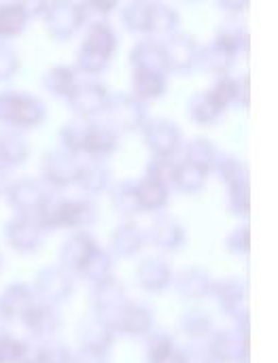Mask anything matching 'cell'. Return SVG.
Listing matches in <instances>:
<instances>
[{
    "instance_id": "obj_12",
    "label": "cell",
    "mask_w": 278,
    "mask_h": 363,
    "mask_svg": "<svg viewBox=\"0 0 278 363\" xmlns=\"http://www.w3.org/2000/svg\"><path fill=\"white\" fill-rule=\"evenodd\" d=\"M117 334H126L132 338H147L155 328L153 311L138 302H126V306L113 319Z\"/></svg>"
},
{
    "instance_id": "obj_41",
    "label": "cell",
    "mask_w": 278,
    "mask_h": 363,
    "mask_svg": "<svg viewBox=\"0 0 278 363\" xmlns=\"http://www.w3.org/2000/svg\"><path fill=\"white\" fill-rule=\"evenodd\" d=\"M215 38H217L219 43H223L236 57L249 49V32H247V28H245L236 17L223 21V23L217 28V36H215Z\"/></svg>"
},
{
    "instance_id": "obj_49",
    "label": "cell",
    "mask_w": 278,
    "mask_h": 363,
    "mask_svg": "<svg viewBox=\"0 0 278 363\" xmlns=\"http://www.w3.org/2000/svg\"><path fill=\"white\" fill-rule=\"evenodd\" d=\"M117 4H98V2H83L79 4V17H81V26H94L100 21H106V15L111 11H115Z\"/></svg>"
},
{
    "instance_id": "obj_59",
    "label": "cell",
    "mask_w": 278,
    "mask_h": 363,
    "mask_svg": "<svg viewBox=\"0 0 278 363\" xmlns=\"http://www.w3.org/2000/svg\"><path fill=\"white\" fill-rule=\"evenodd\" d=\"M11 174H9V168L0 166V196H6L9 187H11Z\"/></svg>"
},
{
    "instance_id": "obj_34",
    "label": "cell",
    "mask_w": 278,
    "mask_h": 363,
    "mask_svg": "<svg viewBox=\"0 0 278 363\" xmlns=\"http://www.w3.org/2000/svg\"><path fill=\"white\" fill-rule=\"evenodd\" d=\"M113 257L109 255L106 249H102L100 245L91 251V255L85 259V264L81 266V270L77 272L81 279H85L91 285H100L109 279H113Z\"/></svg>"
},
{
    "instance_id": "obj_16",
    "label": "cell",
    "mask_w": 278,
    "mask_h": 363,
    "mask_svg": "<svg viewBox=\"0 0 278 363\" xmlns=\"http://www.w3.org/2000/svg\"><path fill=\"white\" fill-rule=\"evenodd\" d=\"M23 325L26 330L34 336V338H40V340H49L55 336V332L60 330L62 325V317H60V311L53 306V304H47V302H40L36 300L32 304V308L23 315Z\"/></svg>"
},
{
    "instance_id": "obj_20",
    "label": "cell",
    "mask_w": 278,
    "mask_h": 363,
    "mask_svg": "<svg viewBox=\"0 0 278 363\" xmlns=\"http://www.w3.org/2000/svg\"><path fill=\"white\" fill-rule=\"evenodd\" d=\"M74 185H79L81 191L87 198L98 196V194L111 189V170L100 160H87V157H83L79 162V172H77Z\"/></svg>"
},
{
    "instance_id": "obj_23",
    "label": "cell",
    "mask_w": 278,
    "mask_h": 363,
    "mask_svg": "<svg viewBox=\"0 0 278 363\" xmlns=\"http://www.w3.org/2000/svg\"><path fill=\"white\" fill-rule=\"evenodd\" d=\"M130 64L134 66V70H149V72L168 74L162 43L155 40V38H143V40H138L130 49Z\"/></svg>"
},
{
    "instance_id": "obj_52",
    "label": "cell",
    "mask_w": 278,
    "mask_h": 363,
    "mask_svg": "<svg viewBox=\"0 0 278 363\" xmlns=\"http://www.w3.org/2000/svg\"><path fill=\"white\" fill-rule=\"evenodd\" d=\"M40 363H72V349L62 342L47 340L43 342Z\"/></svg>"
},
{
    "instance_id": "obj_2",
    "label": "cell",
    "mask_w": 278,
    "mask_h": 363,
    "mask_svg": "<svg viewBox=\"0 0 278 363\" xmlns=\"http://www.w3.org/2000/svg\"><path fill=\"white\" fill-rule=\"evenodd\" d=\"M102 113L106 115L104 123L111 125L115 132H132L147 123V104L130 91L109 94Z\"/></svg>"
},
{
    "instance_id": "obj_4",
    "label": "cell",
    "mask_w": 278,
    "mask_h": 363,
    "mask_svg": "<svg viewBox=\"0 0 278 363\" xmlns=\"http://www.w3.org/2000/svg\"><path fill=\"white\" fill-rule=\"evenodd\" d=\"M164 49V60L168 72L177 74H187L194 68H198V53H200V43L196 40L194 34L189 32H172L162 40Z\"/></svg>"
},
{
    "instance_id": "obj_40",
    "label": "cell",
    "mask_w": 278,
    "mask_h": 363,
    "mask_svg": "<svg viewBox=\"0 0 278 363\" xmlns=\"http://www.w3.org/2000/svg\"><path fill=\"white\" fill-rule=\"evenodd\" d=\"M211 296L228 311L234 304L247 302V281L243 277H226L219 281H213Z\"/></svg>"
},
{
    "instance_id": "obj_43",
    "label": "cell",
    "mask_w": 278,
    "mask_h": 363,
    "mask_svg": "<svg viewBox=\"0 0 278 363\" xmlns=\"http://www.w3.org/2000/svg\"><path fill=\"white\" fill-rule=\"evenodd\" d=\"M179 26V13L174 6L164 2H151L149 9V30L147 34H172Z\"/></svg>"
},
{
    "instance_id": "obj_48",
    "label": "cell",
    "mask_w": 278,
    "mask_h": 363,
    "mask_svg": "<svg viewBox=\"0 0 278 363\" xmlns=\"http://www.w3.org/2000/svg\"><path fill=\"white\" fill-rule=\"evenodd\" d=\"M228 206L236 217H247L251 211V189L249 183H238L228 187Z\"/></svg>"
},
{
    "instance_id": "obj_14",
    "label": "cell",
    "mask_w": 278,
    "mask_h": 363,
    "mask_svg": "<svg viewBox=\"0 0 278 363\" xmlns=\"http://www.w3.org/2000/svg\"><path fill=\"white\" fill-rule=\"evenodd\" d=\"M89 302H91V308H94L96 315H100V317H104V319H109L113 323L117 313L128 302L123 283L113 277V279H109V281H104L100 285H94Z\"/></svg>"
},
{
    "instance_id": "obj_5",
    "label": "cell",
    "mask_w": 278,
    "mask_h": 363,
    "mask_svg": "<svg viewBox=\"0 0 278 363\" xmlns=\"http://www.w3.org/2000/svg\"><path fill=\"white\" fill-rule=\"evenodd\" d=\"M79 162H81V157L68 153L62 147L51 149L40 160V181L49 189H62V187L74 185L77 172H79Z\"/></svg>"
},
{
    "instance_id": "obj_7",
    "label": "cell",
    "mask_w": 278,
    "mask_h": 363,
    "mask_svg": "<svg viewBox=\"0 0 278 363\" xmlns=\"http://www.w3.org/2000/svg\"><path fill=\"white\" fill-rule=\"evenodd\" d=\"M66 100H68L70 111L79 119L91 121V117H96L104 111L106 100H109V89L100 81L83 79V81H77V85L72 87V91L68 94Z\"/></svg>"
},
{
    "instance_id": "obj_53",
    "label": "cell",
    "mask_w": 278,
    "mask_h": 363,
    "mask_svg": "<svg viewBox=\"0 0 278 363\" xmlns=\"http://www.w3.org/2000/svg\"><path fill=\"white\" fill-rule=\"evenodd\" d=\"M19 70V57L9 43L0 40V81H9Z\"/></svg>"
},
{
    "instance_id": "obj_54",
    "label": "cell",
    "mask_w": 278,
    "mask_h": 363,
    "mask_svg": "<svg viewBox=\"0 0 278 363\" xmlns=\"http://www.w3.org/2000/svg\"><path fill=\"white\" fill-rule=\"evenodd\" d=\"M21 349H23V340L11 334H0V363H17Z\"/></svg>"
},
{
    "instance_id": "obj_17",
    "label": "cell",
    "mask_w": 278,
    "mask_h": 363,
    "mask_svg": "<svg viewBox=\"0 0 278 363\" xmlns=\"http://www.w3.org/2000/svg\"><path fill=\"white\" fill-rule=\"evenodd\" d=\"M187 232L172 215H157L149 225V240L162 251H177L185 245Z\"/></svg>"
},
{
    "instance_id": "obj_27",
    "label": "cell",
    "mask_w": 278,
    "mask_h": 363,
    "mask_svg": "<svg viewBox=\"0 0 278 363\" xmlns=\"http://www.w3.org/2000/svg\"><path fill=\"white\" fill-rule=\"evenodd\" d=\"M223 113H226L223 104L215 98L211 89L194 94L187 102V115L198 125H215Z\"/></svg>"
},
{
    "instance_id": "obj_51",
    "label": "cell",
    "mask_w": 278,
    "mask_h": 363,
    "mask_svg": "<svg viewBox=\"0 0 278 363\" xmlns=\"http://www.w3.org/2000/svg\"><path fill=\"white\" fill-rule=\"evenodd\" d=\"M228 251L230 253H234V255H238V257H243V255H247L249 253V249H251V230H249V225L247 223H243V225H238L230 236H228Z\"/></svg>"
},
{
    "instance_id": "obj_21",
    "label": "cell",
    "mask_w": 278,
    "mask_h": 363,
    "mask_svg": "<svg viewBox=\"0 0 278 363\" xmlns=\"http://www.w3.org/2000/svg\"><path fill=\"white\" fill-rule=\"evenodd\" d=\"M96 247H98V242L91 238L89 232H74L60 249V266L70 274L79 272Z\"/></svg>"
},
{
    "instance_id": "obj_10",
    "label": "cell",
    "mask_w": 278,
    "mask_h": 363,
    "mask_svg": "<svg viewBox=\"0 0 278 363\" xmlns=\"http://www.w3.org/2000/svg\"><path fill=\"white\" fill-rule=\"evenodd\" d=\"M34 294L40 302L47 304H60L70 298L72 294V277L66 272L60 264L43 268L34 279Z\"/></svg>"
},
{
    "instance_id": "obj_24",
    "label": "cell",
    "mask_w": 278,
    "mask_h": 363,
    "mask_svg": "<svg viewBox=\"0 0 278 363\" xmlns=\"http://www.w3.org/2000/svg\"><path fill=\"white\" fill-rule=\"evenodd\" d=\"M211 91L223 104L226 111L230 106H247L249 104V77L247 74H240V77L221 74L213 83Z\"/></svg>"
},
{
    "instance_id": "obj_13",
    "label": "cell",
    "mask_w": 278,
    "mask_h": 363,
    "mask_svg": "<svg viewBox=\"0 0 278 363\" xmlns=\"http://www.w3.org/2000/svg\"><path fill=\"white\" fill-rule=\"evenodd\" d=\"M77 336L81 340V347L109 353V349L113 347V342L117 338V330L109 319L91 313V315L81 319V323L77 328Z\"/></svg>"
},
{
    "instance_id": "obj_15",
    "label": "cell",
    "mask_w": 278,
    "mask_h": 363,
    "mask_svg": "<svg viewBox=\"0 0 278 363\" xmlns=\"http://www.w3.org/2000/svg\"><path fill=\"white\" fill-rule=\"evenodd\" d=\"M172 279H174L172 266L168 264L166 257L160 255L145 257L136 268V281L149 294H162L172 285Z\"/></svg>"
},
{
    "instance_id": "obj_44",
    "label": "cell",
    "mask_w": 278,
    "mask_h": 363,
    "mask_svg": "<svg viewBox=\"0 0 278 363\" xmlns=\"http://www.w3.org/2000/svg\"><path fill=\"white\" fill-rule=\"evenodd\" d=\"M206 177H208V170H204L196 164H189V162H179L172 185L179 187V191H183V194H198L204 189Z\"/></svg>"
},
{
    "instance_id": "obj_1",
    "label": "cell",
    "mask_w": 278,
    "mask_h": 363,
    "mask_svg": "<svg viewBox=\"0 0 278 363\" xmlns=\"http://www.w3.org/2000/svg\"><path fill=\"white\" fill-rule=\"evenodd\" d=\"M47 106L38 96L26 91H0V125L9 130H30L45 121Z\"/></svg>"
},
{
    "instance_id": "obj_57",
    "label": "cell",
    "mask_w": 278,
    "mask_h": 363,
    "mask_svg": "<svg viewBox=\"0 0 278 363\" xmlns=\"http://www.w3.org/2000/svg\"><path fill=\"white\" fill-rule=\"evenodd\" d=\"M40 355H43V342H23L17 363H40Z\"/></svg>"
},
{
    "instance_id": "obj_19",
    "label": "cell",
    "mask_w": 278,
    "mask_h": 363,
    "mask_svg": "<svg viewBox=\"0 0 278 363\" xmlns=\"http://www.w3.org/2000/svg\"><path fill=\"white\" fill-rule=\"evenodd\" d=\"M117 147H119V132H115L104 121L102 123L91 121L81 155L87 157V160H100V162H104Z\"/></svg>"
},
{
    "instance_id": "obj_25",
    "label": "cell",
    "mask_w": 278,
    "mask_h": 363,
    "mask_svg": "<svg viewBox=\"0 0 278 363\" xmlns=\"http://www.w3.org/2000/svg\"><path fill=\"white\" fill-rule=\"evenodd\" d=\"M98 219V206L91 198H66L64 202V219L62 228L85 232V228L94 225Z\"/></svg>"
},
{
    "instance_id": "obj_47",
    "label": "cell",
    "mask_w": 278,
    "mask_h": 363,
    "mask_svg": "<svg viewBox=\"0 0 278 363\" xmlns=\"http://www.w3.org/2000/svg\"><path fill=\"white\" fill-rule=\"evenodd\" d=\"M177 166L179 162H174V157H162V155H153L147 164V174L149 179L162 183V185H172L174 174H177Z\"/></svg>"
},
{
    "instance_id": "obj_30",
    "label": "cell",
    "mask_w": 278,
    "mask_h": 363,
    "mask_svg": "<svg viewBox=\"0 0 278 363\" xmlns=\"http://www.w3.org/2000/svg\"><path fill=\"white\" fill-rule=\"evenodd\" d=\"M30 145L28 138L19 130H0V166L4 168H15L21 166L28 160Z\"/></svg>"
},
{
    "instance_id": "obj_8",
    "label": "cell",
    "mask_w": 278,
    "mask_h": 363,
    "mask_svg": "<svg viewBox=\"0 0 278 363\" xmlns=\"http://www.w3.org/2000/svg\"><path fill=\"white\" fill-rule=\"evenodd\" d=\"M49 194H51V189L40 179L23 177V179H17L11 183V187L6 191V200H9V206L17 215L34 217Z\"/></svg>"
},
{
    "instance_id": "obj_36",
    "label": "cell",
    "mask_w": 278,
    "mask_h": 363,
    "mask_svg": "<svg viewBox=\"0 0 278 363\" xmlns=\"http://www.w3.org/2000/svg\"><path fill=\"white\" fill-rule=\"evenodd\" d=\"M30 17L21 2H0V40L6 43L9 38L19 36Z\"/></svg>"
},
{
    "instance_id": "obj_9",
    "label": "cell",
    "mask_w": 278,
    "mask_h": 363,
    "mask_svg": "<svg viewBox=\"0 0 278 363\" xmlns=\"http://www.w3.org/2000/svg\"><path fill=\"white\" fill-rule=\"evenodd\" d=\"M45 30L53 40H70L77 30L81 28V17H79V4L77 2H49L47 11L43 15Z\"/></svg>"
},
{
    "instance_id": "obj_18",
    "label": "cell",
    "mask_w": 278,
    "mask_h": 363,
    "mask_svg": "<svg viewBox=\"0 0 278 363\" xmlns=\"http://www.w3.org/2000/svg\"><path fill=\"white\" fill-rule=\"evenodd\" d=\"M145 245V234L134 221H126L113 230L109 238V255L113 259H130L134 257Z\"/></svg>"
},
{
    "instance_id": "obj_50",
    "label": "cell",
    "mask_w": 278,
    "mask_h": 363,
    "mask_svg": "<svg viewBox=\"0 0 278 363\" xmlns=\"http://www.w3.org/2000/svg\"><path fill=\"white\" fill-rule=\"evenodd\" d=\"M106 66H109V60H104V57H100V55H96V53H91V51H85V49H81L79 47V53H77V64H74V68L79 70V72H83V74H100V72H104L106 70Z\"/></svg>"
},
{
    "instance_id": "obj_31",
    "label": "cell",
    "mask_w": 278,
    "mask_h": 363,
    "mask_svg": "<svg viewBox=\"0 0 278 363\" xmlns=\"http://www.w3.org/2000/svg\"><path fill=\"white\" fill-rule=\"evenodd\" d=\"M236 55L217 38H213L211 43H206L204 47H200L198 53V68H204L206 72H215V74H228V70L234 66Z\"/></svg>"
},
{
    "instance_id": "obj_29",
    "label": "cell",
    "mask_w": 278,
    "mask_h": 363,
    "mask_svg": "<svg viewBox=\"0 0 278 363\" xmlns=\"http://www.w3.org/2000/svg\"><path fill=\"white\" fill-rule=\"evenodd\" d=\"M117 45H119V40H117V34H115L113 26L109 21H100V23H94V26L87 28V34H85V40H83L81 49L91 51V53H96V55L111 62Z\"/></svg>"
},
{
    "instance_id": "obj_55",
    "label": "cell",
    "mask_w": 278,
    "mask_h": 363,
    "mask_svg": "<svg viewBox=\"0 0 278 363\" xmlns=\"http://www.w3.org/2000/svg\"><path fill=\"white\" fill-rule=\"evenodd\" d=\"M181 351H183V362L185 363H215L211 357L206 340L187 342L185 347H181Z\"/></svg>"
},
{
    "instance_id": "obj_35",
    "label": "cell",
    "mask_w": 278,
    "mask_h": 363,
    "mask_svg": "<svg viewBox=\"0 0 278 363\" xmlns=\"http://www.w3.org/2000/svg\"><path fill=\"white\" fill-rule=\"evenodd\" d=\"M77 85V70L68 64H53L43 74V87L57 98H68Z\"/></svg>"
},
{
    "instance_id": "obj_22",
    "label": "cell",
    "mask_w": 278,
    "mask_h": 363,
    "mask_svg": "<svg viewBox=\"0 0 278 363\" xmlns=\"http://www.w3.org/2000/svg\"><path fill=\"white\" fill-rule=\"evenodd\" d=\"M36 294L30 285L26 283H11L2 289L0 294V311L2 315L13 321V319H23V315L32 308L36 302Z\"/></svg>"
},
{
    "instance_id": "obj_28",
    "label": "cell",
    "mask_w": 278,
    "mask_h": 363,
    "mask_svg": "<svg viewBox=\"0 0 278 363\" xmlns=\"http://www.w3.org/2000/svg\"><path fill=\"white\" fill-rule=\"evenodd\" d=\"M145 340H147V345H145L147 363H185L181 347L174 345V340L168 332L153 330Z\"/></svg>"
},
{
    "instance_id": "obj_61",
    "label": "cell",
    "mask_w": 278,
    "mask_h": 363,
    "mask_svg": "<svg viewBox=\"0 0 278 363\" xmlns=\"http://www.w3.org/2000/svg\"><path fill=\"white\" fill-rule=\"evenodd\" d=\"M0 266H2V257H0Z\"/></svg>"
},
{
    "instance_id": "obj_60",
    "label": "cell",
    "mask_w": 278,
    "mask_h": 363,
    "mask_svg": "<svg viewBox=\"0 0 278 363\" xmlns=\"http://www.w3.org/2000/svg\"><path fill=\"white\" fill-rule=\"evenodd\" d=\"M6 323H9V319H6V317L2 315V311H0V330H2V328H4ZM0 334H2V332H0Z\"/></svg>"
},
{
    "instance_id": "obj_33",
    "label": "cell",
    "mask_w": 278,
    "mask_h": 363,
    "mask_svg": "<svg viewBox=\"0 0 278 363\" xmlns=\"http://www.w3.org/2000/svg\"><path fill=\"white\" fill-rule=\"evenodd\" d=\"M181 147H183V162L196 164V166H200V168H204L208 172L213 170L217 157L221 155V151L215 147V143L204 138V136L189 138Z\"/></svg>"
},
{
    "instance_id": "obj_6",
    "label": "cell",
    "mask_w": 278,
    "mask_h": 363,
    "mask_svg": "<svg viewBox=\"0 0 278 363\" xmlns=\"http://www.w3.org/2000/svg\"><path fill=\"white\" fill-rule=\"evenodd\" d=\"M143 140L153 155L172 157L183 145V132L174 121L166 117H155L147 119V123L143 125Z\"/></svg>"
},
{
    "instance_id": "obj_56",
    "label": "cell",
    "mask_w": 278,
    "mask_h": 363,
    "mask_svg": "<svg viewBox=\"0 0 278 363\" xmlns=\"http://www.w3.org/2000/svg\"><path fill=\"white\" fill-rule=\"evenodd\" d=\"M72 363H109V355L96 349L79 347L77 351H72Z\"/></svg>"
},
{
    "instance_id": "obj_45",
    "label": "cell",
    "mask_w": 278,
    "mask_h": 363,
    "mask_svg": "<svg viewBox=\"0 0 278 363\" xmlns=\"http://www.w3.org/2000/svg\"><path fill=\"white\" fill-rule=\"evenodd\" d=\"M89 125H91V121L79 119V117H74L72 121H68L66 125H62V130H60L62 149H66L68 153L81 157L83 145H85V138H87V132H89Z\"/></svg>"
},
{
    "instance_id": "obj_39",
    "label": "cell",
    "mask_w": 278,
    "mask_h": 363,
    "mask_svg": "<svg viewBox=\"0 0 278 363\" xmlns=\"http://www.w3.org/2000/svg\"><path fill=\"white\" fill-rule=\"evenodd\" d=\"M179 332L189 340H206L213 334V319L202 308H189L179 317Z\"/></svg>"
},
{
    "instance_id": "obj_32",
    "label": "cell",
    "mask_w": 278,
    "mask_h": 363,
    "mask_svg": "<svg viewBox=\"0 0 278 363\" xmlns=\"http://www.w3.org/2000/svg\"><path fill=\"white\" fill-rule=\"evenodd\" d=\"M134 185H136V196H138V204L143 213L162 211L170 200V189L149 177L134 181Z\"/></svg>"
},
{
    "instance_id": "obj_46",
    "label": "cell",
    "mask_w": 278,
    "mask_h": 363,
    "mask_svg": "<svg viewBox=\"0 0 278 363\" xmlns=\"http://www.w3.org/2000/svg\"><path fill=\"white\" fill-rule=\"evenodd\" d=\"M149 9L151 2H130L121 6V21L132 32H145L149 30Z\"/></svg>"
},
{
    "instance_id": "obj_42",
    "label": "cell",
    "mask_w": 278,
    "mask_h": 363,
    "mask_svg": "<svg viewBox=\"0 0 278 363\" xmlns=\"http://www.w3.org/2000/svg\"><path fill=\"white\" fill-rule=\"evenodd\" d=\"M228 187L230 185H238V183H249V170H247V164L236 157V155H230V153H221L213 166V170Z\"/></svg>"
},
{
    "instance_id": "obj_11",
    "label": "cell",
    "mask_w": 278,
    "mask_h": 363,
    "mask_svg": "<svg viewBox=\"0 0 278 363\" xmlns=\"http://www.w3.org/2000/svg\"><path fill=\"white\" fill-rule=\"evenodd\" d=\"M4 240L17 253H32L40 247L43 230L30 215H15L4 225Z\"/></svg>"
},
{
    "instance_id": "obj_58",
    "label": "cell",
    "mask_w": 278,
    "mask_h": 363,
    "mask_svg": "<svg viewBox=\"0 0 278 363\" xmlns=\"http://www.w3.org/2000/svg\"><path fill=\"white\" fill-rule=\"evenodd\" d=\"M217 6H219V9H223V11L234 13L232 17H236V13H243V11L247 9V2H219Z\"/></svg>"
},
{
    "instance_id": "obj_37",
    "label": "cell",
    "mask_w": 278,
    "mask_h": 363,
    "mask_svg": "<svg viewBox=\"0 0 278 363\" xmlns=\"http://www.w3.org/2000/svg\"><path fill=\"white\" fill-rule=\"evenodd\" d=\"M166 74L149 72V70H134L132 72V91L138 100H155L166 94Z\"/></svg>"
},
{
    "instance_id": "obj_38",
    "label": "cell",
    "mask_w": 278,
    "mask_h": 363,
    "mask_svg": "<svg viewBox=\"0 0 278 363\" xmlns=\"http://www.w3.org/2000/svg\"><path fill=\"white\" fill-rule=\"evenodd\" d=\"M111 204L113 211L119 213L126 219H134L136 215H140V204H138V196H136V185L134 181H119L115 185H111Z\"/></svg>"
},
{
    "instance_id": "obj_26",
    "label": "cell",
    "mask_w": 278,
    "mask_h": 363,
    "mask_svg": "<svg viewBox=\"0 0 278 363\" xmlns=\"http://www.w3.org/2000/svg\"><path fill=\"white\" fill-rule=\"evenodd\" d=\"M172 283L177 287V294L187 298V300H202V298L211 296V289H213L211 274L204 268H198V266L181 270L172 279Z\"/></svg>"
},
{
    "instance_id": "obj_3",
    "label": "cell",
    "mask_w": 278,
    "mask_h": 363,
    "mask_svg": "<svg viewBox=\"0 0 278 363\" xmlns=\"http://www.w3.org/2000/svg\"><path fill=\"white\" fill-rule=\"evenodd\" d=\"M206 345L215 363H249V325L213 332Z\"/></svg>"
}]
</instances>
